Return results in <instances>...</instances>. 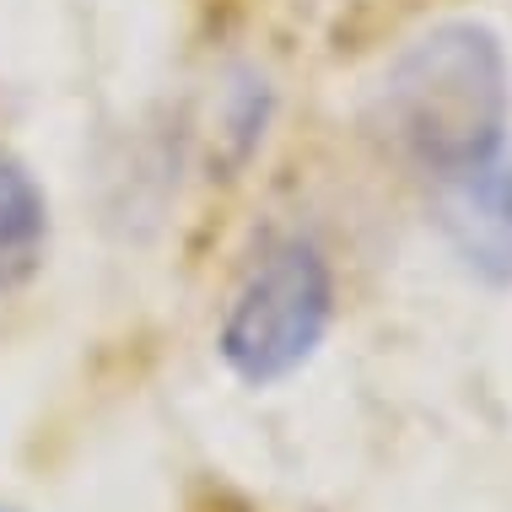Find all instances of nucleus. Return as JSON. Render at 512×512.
Masks as SVG:
<instances>
[{
	"label": "nucleus",
	"mask_w": 512,
	"mask_h": 512,
	"mask_svg": "<svg viewBox=\"0 0 512 512\" xmlns=\"http://www.w3.org/2000/svg\"><path fill=\"white\" fill-rule=\"evenodd\" d=\"M329 324H335V270L318 243L286 238L265 248V259L232 292L216 351L232 378H243L248 389H270L313 362Z\"/></svg>",
	"instance_id": "f03ea898"
},
{
	"label": "nucleus",
	"mask_w": 512,
	"mask_h": 512,
	"mask_svg": "<svg viewBox=\"0 0 512 512\" xmlns=\"http://www.w3.org/2000/svg\"><path fill=\"white\" fill-rule=\"evenodd\" d=\"M49 254V200L11 151H0V297L22 292Z\"/></svg>",
	"instance_id": "20e7f679"
},
{
	"label": "nucleus",
	"mask_w": 512,
	"mask_h": 512,
	"mask_svg": "<svg viewBox=\"0 0 512 512\" xmlns=\"http://www.w3.org/2000/svg\"><path fill=\"white\" fill-rule=\"evenodd\" d=\"M437 232L475 281L512 286V146L459 178H442Z\"/></svg>",
	"instance_id": "7ed1b4c3"
},
{
	"label": "nucleus",
	"mask_w": 512,
	"mask_h": 512,
	"mask_svg": "<svg viewBox=\"0 0 512 512\" xmlns=\"http://www.w3.org/2000/svg\"><path fill=\"white\" fill-rule=\"evenodd\" d=\"M512 71L486 22H437L394 54L378 81L372 124L410 168L459 178L507 146Z\"/></svg>",
	"instance_id": "f257e3e1"
}]
</instances>
